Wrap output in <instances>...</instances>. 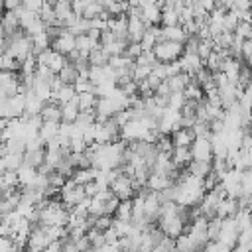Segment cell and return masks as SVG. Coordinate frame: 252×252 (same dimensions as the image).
Here are the masks:
<instances>
[{"label": "cell", "instance_id": "47", "mask_svg": "<svg viewBox=\"0 0 252 252\" xmlns=\"http://www.w3.org/2000/svg\"><path fill=\"white\" fill-rule=\"evenodd\" d=\"M250 57H252V39H244L240 43V61L248 65Z\"/></svg>", "mask_w": 252, "mask_h": 252}, {"label": "cell", "instance_id": "33", "mask_svg": "<svg viewBox=\"0 0 252 252\" xmlns=\"http://www.w3.org/2000/svg\"><path fill=\"white\" fill-rule=\"evenodd\" d=\"M183 96H185V100H193V102H201L203 100V91H201V87L191 79V83L185 87V91H183Z\"/></svg>", "mask_w": 252, "mask_h": 252}, {"label": "cell", "instance_id": "14", "mask_svg": "<svg viewBox=\"0 0 252 252\" xmlns=\"http://www.w3.org/2000/svg\"><path fill=\"white\" fill-rule=\"evenodd\" d=\"M16 175H18V187L30 189L32 183H33V179H35V175H37V169H35V167H30V165H26V163H22V165L16 169Z\"/></svg>", "mask_w": 252, "mask_h": 252}, {"label": "cell", "instance_id": "39", "mask_svg": "<svg viewBox=\"0 0 252 252\" xmlns=\"http://www.w3.org/2000/svg\"><path fill=\"white\" fill-rule=\"evenodd\" d=\"M183 106H185V96H183V93H171V94L167 96V108H169V110L181 112Z\"/></svg>", "mask_w": 252, "mask_h": 252}, {"label": "cell", "instance_id": "28", "mask_svg": "<svg viewBox=\"0 0 252 252\" xmlns=\"http://www.w3.org/2000/svg\"><path fill=\"white\" fill-rule=\"evenodd\" d=\"M57 79H59L63 85H73V83L77 81V69H75V65L67 61L65 67L57 73Z\"/></svg>", "mask_w": 252, "mask_h": 252}, {"label": "cell", "instance_id": "10", "mask_svg": "<svg viewBox=\"0 0 252 252\" xmlns=\"http://www.w3.org/2000/svg\"><path fill=\"white\" fill-rule=\"evenodd\" d=\"M159 207H161V203H159L158 193L148 191L146 197H144V217H146L150 222L158 220V217H159Z\"/></svg>", "mask_w": 252, "mask_h": 252}, {"label": "cell", "instance_id": "26", "mask_svg": "<svg viewBox=\"0 0 252 252\" xmlns=\"http://www.w3.org/2000/svg\"><path fill=\"white\" fill-rule=\"evenodd\" d=\"M191 79H193V77H189V75H185V73H179V75H175V77L167 79L169 91H171V93H183V91H185V87L191 83Z\"/></svg>", "mask_w": 252, "mask_h": 252}, {"label": "cell", "instance_id": "46", "mask_svg": "<svg viewBox=\"0 0 252 252\" xmlns=\"http://www.w3.org/2000/svg\"><path fill=\"white\" fill-rule=\"evenodd\" d=\"M128 120H132V112H130V108H124V110H118L114 116H112V122L118 126V128H122Z\"/></svg>", "mask_w": 252, "mask_h": 252}, {"label": "cell", "instance_id": "20", "mask_svg": "<svg viewBox=\"0 0 252 252\" xmlns=\"http://www.w3.org/2000/svg\"><path fill=\"white\" fill-rule=\"evenodd\" d=\"M75 102L79 112H93L96 104V96L93 93H81V94H75Z\"/></svg>", "mask_w": 252, "mask_h": 252}, {"label": "cell", "instance_id": "54", "mask_svg": "<svg viewBox=\"0 0 252 252\" xmlns=\"http://www.w3.org/2000/svg\"><path fill=\"white\" fill-rule=\"evenodd\" d=\"M197 2H199V6H201L207 14H211V12L215 10V2H213V0H197Z\"/></svg>", "mask_w": 252, "mask_h": 252}, {"label": "cell", "instance_id": "36", "mask_svg": "<svg viewBox=\"0 0 252 252\" xmlns=\"http://www.w3.org/2000/svg\"><path fill=\"white\" fill-rule=\"evenodd\" d=\"M102 14H104V12H102L100 2H89V0H87L85 12H83V18H85V20H94V18H98V16H102Z\"/></svg>", "mask_w": 252, "mask_h": 252}, {"label": "cell", "instance_id": "37", "mask_svg": "<svg viewBox=\"0 0 252 252\" xmlns=\"http://www.w3.org/2000/svg\"><path fill=\"white\" fill-rule=\"evenodd\" d=\"M2 159H4L6 171H16L24 163V156L22 154H6V156H2Z\"/></svg>", "mask_w": 252, "mask_h": 252}, {"label": "cell", "instance_id": "42", "mask_svg": "<svg viewBox=\"0 0 252 252\" xmlns=\"http://www.w3.org/2000/svg\"><path fill=\"white\" fill-rule=\"evenodd\" d=\"M219 230H220V219L213 217L207 220V240L209 242H215L217 236H219Z\"/></svg>", "mask_w": 252, "mask_h": 252}, {"label": "cell", "instance_id": "55", "mask_svg": "<svg viewBox=\"0 0 252 252\" xmlns=\"http://www.w3.org/2000/svg\"><path fill=\"white\" fill-rule=\"evenodd\" d=\"M4 171H6V165H4V159H2V158H0V175H2V173H4Z\"/></svg>", "mask_w": 252, "mask_h": 252}, {"label": "cell", "instance_id": "4", "mask_svg": "<svg viewBox=\"0 0 252 252\" xmlns=\"http://www.w3.org/2000/svg\"><path fill=\"white\" fill-rule=\"evenodd\" d=\"M47 244H49V240L45 236V228L41 224H32L24 250L26 252H43Z\"/></svg>", "mask_w": 252, "mask_h": 252}, {"label": "cell", "instance_id": "25", "mask_svg": "<svg viewBox=\"0 0 252 252\" xmlns=\"http://www.w3.org/2000/svg\"><path fill=\"white\" fill-rule=\"evenodd\" d=\"M30 41H32V53H33V55H37V53H41V51H45V49L51 47V39L47 37L45 32H41V33H37V35H32Z\"/></svg>", "mask_w": 252, "mask_h": 252}, {"label": "cell", "instance_id": "24", "mask_svg": "<svg viewBox=\"0 0 252 252\" xmlns=\"http://www.w3.org/2000/svg\"><path fill=\"white\" fill-rule=\"evenodd\" d=\"M59 110H61V122H67V124H73L77 114H79V108H77V102H75V96L73 100L65 102V104H59Z\"/></svg>", "mask_w": 252, "mask_h": 252}, {"label": "cell", "instance_id": "44", "mask_svg": "<svg viewBox=\"0 0 252 252\" xmlns=\"http://www.w3.org/2000/svg\"><path fill=\"white\" fill-rule=\"evenodd\" d=\"M134 63H138V65H144V67H150V69H152V67H154V65H158L159 61L156 59V55H154L152 51H142V53H140V57H138Z\"/></svg>", "mask_w": 252, "mask_h": 252}, {"label": "cell", "instance_id": "16", "mask_svg": "<svg viewBox=\"0 0 252 252\" xmlns=\"http://www.w3.org/2000/svg\"><path fill=\"white\" fill-rule=\"evenodd\" d=\"M169 138H171L173 148H189V146H191V142L195 140L193 132H191V130H187V128H179V130H175Z\"/></svg>", "mask_w": 252, "mask_h": 252}, {"label": "cell", "instance_id": "1", "mask_svg": "<svg viewBox=\"0 0 252 252\" xmlns=\"http://www.w3.org/2000/svg\"><path fill=\"white\" fill-rule=\"evenodd\" d=\"M4 53L10 55L12 59H16V61L20 63L22 59H26V57L32 53V41H30V37H28L26 33H22V32L14 33L12 37L6 39V49H4Z\"/></svg>", "mask_w": 252, "mask_h": 252}, {"label": "cell", "instance_id": "48", "mask_svg": "<svg viewBox=\"0 0 252 252\" xmlns=\"http://www.w3.org/2000/svg\"><path fill=\"white\" fill-rule=\"evenodd\" d=\"M73 91L75 94H81V93H93V85L89 83V79H77L73 83Z\"/></svg>", "mask_w": 252, "mask_h": 252}, {"label": "cell", "instance_id": "52", "mask_svg": "<svg viewBox=\"0 0 252 252\" xmlns=\"http://www.w3.org/2000/svg\"><path fill=\"white\" fill-rule=\"evenodd\" d=\"M0 252H14V244L10 238H0Z\"/></svg>", "mask_w": 252, "mask_h": 252}, {"label": "cell", "instance_id": "53", "mask_svg": "<svg viewBox=\"0 0 252 252\" xmlns=\"http://www.w3.org/2000/svg\"><path fill=\"white\" fill-rule=\"evenodd\" d=\"M43 252H63V242H59V240L57 242H49Z\"/></svg>", "mask_w": 252, "mask_h": 252}, {"label": "cell", "instance_id": "18", "mask_svg": "<svg viewBox=\"0 0 252 252\" xmlns=\"http://www.w3.org/2000/svg\"><path fill=\"white\" fill-rule=\"evenodd\" d=\"M171 163L175 169H181L185 165L191 163V154H189V148H173L171 150Z\"/></svg>", "mask_w": 252, "mask_h": 252}, {"label": "cell", "instance_id": "35", "mask_svg": "<svg viewBox=\"0 0 252 252\" xmlns=\"http://www.w3.org/2000/svg\"><path fill=\"white\" fill-rule=\"evenodd\" d=\"M24 163L30 167H39L43 163V150H33V152H24Z\"/></svg>", "mask_w": 252, "mask_h": 252}, {"label": "cell", "instance_id": "6", "mask_svg": "<svg viewBox=\"0 0 252 252\" xmlns=\"http://www.w3.org/2000/svg\"><path fill=\"white\" fill-rule=\"evenodd\" d=\"M189 154H191V161H209L211 163L213 152H211L209 138H195L189 146Z\"/></svg>", "mask_w": 252, "mask_h": 252}, {"label": "cell", "instance_id": "30", "mask_svg": "<svg viewBox=\"0 0 252 252\" xmlns=\"http://www.w3.org/2000/svg\"><path fill=\"white\" fill-rule=\"evenodd\" d=\"M65 63H67V59L63 57V55H59V53H55L53 49H51V53H49V59H47V63H45V67L53 73V75H57L63 67H65Z\"/></svg>", "mask_w": 252, "mask_h": 252}, {"label": "cell", "instance_id": "45", "mask_svg": "<svg viewBox=\"0 0 252 252\" xmlns=\"http://www.w3.org/2000/svg\"><path fill=\"white\" fill-rule=\"evenodd\" d=\"M110 224H112V217L100 215V217H94V219H93V228H96V230H100V232L108 230Z\"/></svg>", "mask_w": 252, "mask_h": 252}, {"label": "cell", "instance_id": "41", "mask_svg": "<svg viewBox=\"0 0 252 252\" xmlns=\"http://www.w3.org/2000/svg\"><path fill=\"white\" fill-rule=\"evenodd\" d=\"M232 33H234L238 39H252V24H248V22H238L236 28L232 30Z\"/></svg>", "mask_w": 252, "mask_h": 252}, {"label": "cell", "instance_id": "11", "mask_svg": "<svg viewBox=\"0 0 252 252\" xmlns=\"http://www.w3.org/2000/svg\"><path fill=\"white\" fill-rule=\"evenodd\" d=\"M53 14H55V20L59 22L61 28H65L69 22L75 20V16H73V12H71V2H67V0L53 2Z\"/></svg>", "mask_w": 252, "mask_h": 252}, {"label": "cell", "instance_id": "12", "mask_svg": "<svg viewBox=\"0 0 252 252\" xmlns=\"http://www.w3.org/2000/svg\"><path fill=\"white\" fill-rule=\"evenodd\" d=\"M161 39V33H159V26H146L144 33H142V39H140V47L142 51H152L154 45Z\"/></svg>", "mask_w": 252, "mask_h": 252}, {"label": "cell", "instance_id": "19", "mask_svg": "<svg viewBox=\"0 0 252 252\" xmlns=\"http://www.w3.org/2000/svg\"><path fill=\"white\" fill-rule=\"evenodd\" d=\"M159 33H161V39H167V41H175V43H183L187 37L181 30V26H169V28H159Z\"/></svg>", "mask_w": 252, "mask_h": 252}, {"label": "cell", "instance_id": "22", "mask_svg": "<svg viewBox=\"0 0 252 252\" xmlns=\"http://www.w3.org/2000/svg\"><path fill=\"white\" fill-rule=\"evenodd\" d=\"M57 132H59V122H43L39 126V130H37V136L41 138V142L45 146L47 142H51L53 138H57Z\"/></svg>", "mask_w": 252, "mask_h": 252}, {"label": "cell", "instance_id": "34", "mask_svg": "<svg viewBox=\"0 0 252 252\" xmlns=\"http://www.w3.org/2000/svg\"><path fill=\"white\" fill-rule=\"evenodd\" d=\"M114 219L130 222V219H132V199L118 203V207H116V211H114Z\"/></svg>", "mask_w": 252, "mask_h": 252}, {"label": "cell", "instance_id": "15", "mask_svg": "<svg viewBox=\"0 0 252 252\" xmlns=\"http://www.w3.org/2000/svg\"><path fill=\"white\" fill-rule=\"evenodd\" d=\"M169 185H173V181L169 179V175L150 173L148 179H146V187H148L150 191H154V193H159V191H163V189L169 187Z\"/></svg>", "mask_w": 252, "mask_h": 252}, {"label": "cell", "instance_id": "29", "mask_svg": "<svg viewBox=\"0 0 252 252\" xmlns=\"http://www.w3.org/2000/svg\"><path fill=\"white\" fill-rule=\"evenodd\" d=\"M87 63H89L91 67H104V65H108V55H106L100 47H96V49H93V51L89 53Z\"/></svg>", "mask_w": 252, "mask_h": 252}, {"label": "cell", "instance_id": "51", "mask_svg": "<svg viewBox=\"0 0 252 252\" xmlns=\"http://www.w3.org/2000/svg\"><path fill=\"white\" fill-rule=\"evenodd\" d=\"M169 94H171V91H169L167 81H161V83L158 85V89L154 91V96H163V98H167Z\"/></svg>", "mask_w": 252, "mask_h": 252}, {"label": "cell", "instance_id": "7", "mask_svg": "<svg viewBox=\"0 0 252 252\" xmlns=\"http://www.w3.org/2000/svg\"><path fill=\"white\" fill-rule=\"evenodd\" d=\"M51 49L63 57H67L71 51H75V35H71L67 30H61L59 37L51 41Z\"/></svg>", "mask_w": 252, "mask_h": 252}, {"label": "cell", "instance_id": "23", "mask_svg": "<svg viewBox=\"0 0 252 252\" xmlns=\"http://www.w3.org/2000/svg\"><path fill=\"white\" fill-rule=\"evenodd\" d=\"M96 171H98V169H94V167H83V169H75V171H73V175H71V179H73L77 185H87V183L94 181Z\"/></svg>", "mask_w": 252, "mask_h": 252}, {"label": "cell", "instance_id": "5", "mask_svg": "<svg viewBox=\"0 0 252 252\" xmlns=\"http://www.w3.org/2000/svg\"><path fill=\"white\" fill-rule=\"evenodd\" d=\"M236 238H238V228L234 219H222L220 220V230L217 236V242L224 244L226 248H234L236 246Z\"/></svg>", "mask_w": 252, "mask_h": 252}, {"label": "cell", "instance_id": "27", "mask_svg": "<svg viewBox=\"0 0 252 252\" xmlns=\"http://www.w3.org/2000/svg\"><path fill=\"white\" fill-rule=\"evenodd\" d=\"M85 236H87V240H89V244H91V250H94V252H98V250L106 244V242H104V234H102L100 230L93 228V226L87 230Z\"/></svg>", "mask_w": 252, "mask_h": 252}, {"label": "cell", "instance_id": "9", "mask_svg": "<svg viewBox=\"0 0 252 252\" xmlns=\"http://www.w3.org/2000/svg\"><path fill=\"white\" fill-rule=\"evenodd\" d=\"M179 65H181V73L189 75V77H195L201 69H203V61L197 57V53H185L179 57Z\"/></svg>", "mask_w": 252, "mask_h": 252}, {"label": "cell", "instance_id": "8", "mask_svg": "<svg viewBox=\"0 0 252 252\" xmlns=\"http://www.w3.org/2000/svg\"><path fill=\"white\" fill-rule=\"evenodd\" d=\"M146 26L138 16H126V39L128 43H140Z\"/></svg>", "mask_w": 252, "mask_h": 252}, {"label": "cell", "instance_id": "31", "mask_svg": "<svg viewBox=\"0 0 252 252\" xmlns=\"http://www.w3.org/2000/svg\"><path fill=\"white\" fill-rule=\"evenodd\" d=\"M187 171H189L191 175L203 179L205 175L211 173V163H209V161H191V163L187 165Z\"/></svg>", "mask_w": 252, "mask_h": 252}, {"label": "cell", "instance_id": "40", "mask_svg": "<svg viewBox=\"0 0 252 252\" xmlns=\"http://www.w3.org/2000/svg\"><path fill=\"white\" fill-rule=\"evenodd\" d=\"M94 122H96V118H94V110H93V112H79L73 124H75L77 128L85 130L87 126H91V124H94Z\"/></svg>", "mask_w": 252, "mask_h": 252}, {"label": "cell", "instance_id": "32", "mask_svg": "<svg viewBox=\"0 0 252 252\" xmlns=\"http://www.w3.org/2000/svg\"><path fill=\"white\" fill-rule=\"evenodd\" d=\"M159 24H161V28H169V26H177L179 22H177V12H173L167 4H163V8H161V14H159Z\"/></svg>", "mask_w": 252, "mask_h": 252}, {"label": "cell", "instance_id": "3", "mask_svg": "<svg viewBox=\"0 0 252 252\" xmlns=\"http://www.w3.org/2000/svg\"><path fill=\"white\" fill-rule=\"evenodd\" d=\"M108 189H110V193H112L118 201H130V199L134 197V185H132V179H130L128 175H124V173L116 175V177L112 179V183L108 185Z\"/></svg>", "mask_w": 252, "mask_h": 252}, {"label": "cell", "instance_id": "38", "mask_svg": "<svg viewBox=\"0 0 252 252\" xmlns=\"http://www.w3.org/2000/svg\"><path fill=\"white\" fill-rule=\"evenodd\" d=\"M35 67H37L35 55H33V53H30L26 59H22V61H20V73H22V77H26V75H33Z\"/></svg>", "mask_w": 252, "mask_h": 252}, {"label": "cell", "instance_id": "49", "mask_svg": "<svg viewBox=\"0 0 252 252\" xmlns=\"http://www.w3.org/2000/svg\"><path fill=\"white\" fill-rule=\"evenodd\" d=\"M41 4H43L41 0H26V2H22V8L28 10V12H32V14H39Z\"/></svg>", "mask_w": 252, "mask_h": 252}, {"label": "cell", "instance_id": "17", "mask_svg": "<svg viewBox=\"0 0 252 252\" xmlns=\"http://www.w3.org/2000/svg\"><path fill=\"white\" fill-rule=\"evenodd\" d=\"M43 104L45 102H41L32 91H28L26 93V104H24V114L26 116H35V114H39L41 112V108H43Z\"/></svg>", "mask_w": 252, "mask_h": 252}, {"label": "cell", "instance_id": "2", "mask_svg": "<svg viewBox=\"0 0 252 252\" xmlns=\"http://www.w3.org/2000/svg\"><path fill=\"white\" fill-rule=\"evenodd\" d=\"M152 53L156 55V59L159 63H171V61H177L181 55H183V43H175V41H167V39H159Z\"/></svg>", "mask_w": 252, "mask_h": 252}, {"label": "cell", "instance_id": "56", "mask_svg": "<svg viewBox=\"0 0 252 252\" xmlns=\"http://www.w3.org/2000/svg\"><path fill=\"white\" fill-rule=\"evenodd\" d=\"M0 199H2V197H0Z\"/></svg>", "mask_w": 252, "mask_h": 252}, {"label": "cell", "instance_id": "21", "mask_svg": "<svg viewBox=\"0 0 252 252\" xmlns=\"http://www.w3.org/2000/svg\"><path fill=\"white\" fill-rule=\"evenodd\" d=\"M43 122H61V110L57 102H45L41 112H39Z\"/></svg>", "mask_w": 252, "mask_h": 252}, {"label": "cell", "instance_id": "50", "mask_svg": "<svg viewBox=\"0 0 252 252\" xmlns=\"http://www.w3.org/2000/svg\"><path fill=\"white\" fill-rule=\"evenodd\" d=\"M203 252H230V248H226L224 244H220V242H207L205 246H203Z\"/></svg>", "mask_w": 252, "mask_h": 252}, {"label": "cell", "instance_id": "13", "mask_svg": "<svg viewBox=\"0 0 252 252\" xmlns=\"http://www.w3.org/2000/svg\"><path fill=\"white\" fill-rule=\"evenodd\" d=\"M236 211H238V203H236V199H230V197H224V199H220V203H219V207H217V211H215V217L217 219H232L234 215H236Z\"/></svg>", "mask_w": 252, "mask_h": 252}, {"label": "cell", "instance_id": "43", "mask_svg": "<svg viewBox=\"0 0 252 252\" xmlns=\"http://www.w3.org/2000/svg\"><path fill=\"white\" fill-rule=\"evenodd\" d=\"M213 49H215L213 41H211V39H203V41H199V43H197L195 53H197V57H199L201 61H205V59L211 55V51H213Z\"/></svg>", "mask_w": 252, "mask_h": 252}]
</instances>
